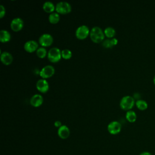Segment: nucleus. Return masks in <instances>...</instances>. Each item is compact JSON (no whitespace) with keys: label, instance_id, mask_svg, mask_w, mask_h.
<instances>
[{"label":"nucleus","instance_id":"f257e3e1","mask_svg":"<svg viewBox=\"0 0 155 155\" xmlns=\"http://www.w3.org/2000/svg\"><path fill=\"white\" fill-rule=\"evenodd\" d=\"M90 36L91 39L94 42L97 43L101 42L104 39L105 34L100 27L96 26L93 27L90 30Z\"/></svg>","mask_w":155,"mask_h":155},{"label":"nucleus","instance_id":"f03ea898","mask_svg":"<svg viewBox=\"0 0 155 155\" xmlns=\"http://www.w3.org/2000/svg\"><path fill=\"white\" fill-rule=\"evenodd\" d=\"M134 105V99L131 96H125L120 101V107L125 110H130Z\"/></svg>","mask_w":155,"mask_h":155},{"label":"nucleus","instance_id":"7ed1b4c3","mask_svg":"<svg viewBox=\"0 0 155 155\" xmlns=\"http://www.w3.org/2000/svg\"><path fill=\"white\" fill-rule=\"evenodd\" d=\"M47 57L50 61L52 62H56L59 61L62 57L61 51L57 47L51 48L47 53Z\"/></svg>","mask_w":155,"mask_h":155},{"label":"nucleus","instance_id":"20e7f679","mask_svg":"<svg viewBox=\"0 0 155 155\" xmlns=\"http://www.w3.org/2000/svg\"><path fill=\"white\" fill-rule=\"evenodd\" d=\"M55 9L58 13L67 14L70 12L71 7L70 4L66 1H60L56 4Z\"/></svg>","mask_w":155,"mask_h":155},{"label":"nucleus","instance_id":"39448f33","mask_svg":"<svg viewBox=\"0 0 155 155\" xmlns=\"http://www.w3.org/2000/svg\"><path fill=\"white\" fill-rule=\"evenodd\" d=\"M90 30L88 27L85 25H82L77 28L75 31L76 36L80 39H84L87 37L90 34Z\"/></svg>","mask_w":155,"mask_h":155},{"label":"nucleus","instance_id":"423d86ee","mask_svg":"<svg viewBox=\"0 0 155 155\" xmlns=\"http://www.w3.org/2000/svg\"><path fill=\"white\" fill-rule=\"evenodd\" d=\"M122 128V126L120 122L118 121H112L110 122L107 126V130L108 132L111 134H118Z\"/></svg>","mask_w":155,"mask_h":155},{"label":"nucleus","instance_id":"0eeeda50","mask_svg":"<svg viewBox=\"0 0 155 155\" xmlns=\"http://www.w3.org/2000/svg\"><path fill=\"white\" fill-rule=\"evenodd\" d=\"M53 41V38L50 34L44 33L39 38V43L43 47L50 45Z\"/></svg>","mask_w":155,"mask_h":155},{"label":"nucleus","instance_id":"6e6552de","mask_svg":"<svg viewBox=\"0 0 155 155\" xmlns=\"http://www.w3.org/2000/svg\"><path fill=\"white\" fill-rule=\"evenodd\" d=\"M54 73V68L51 65H47L44 66L39 72L40 76L43 79L51 77Z\"/></svg>","mask_w":155,"mask_h":155},{"label":"nucleus","instance_id":"1a4fd4ad","mask_svg":"<svg viewBox=\"0 0 155 155\" xmlns=\"http://www.w3.org/2000/svg\"><path fill=\"white\" fill-rule=\"evenodd\" d=\"M24 25V22L20 18H15L13 19L10 23V27L14 31H19L22 29Z\"/></svg>","mask_w":155,"mask_h":155},{"label":"nucleus","instance_id":"9d476101","mask_svg":"<svg viewBox=\"0 0 155 155\" xmlns=\"http://www.w3.org/2000/svg\"><path fill=\"white\" fill-rule=\"evenodd\" d=\"M70 133L69 128L65 125H62L58 130V134L59 137L62 139L68 138L70 135Z\"/></svg>","mask_w":155,"mask_h":155},{"label":"nucleus","instance_id":"9b49d317","mask_svg":"<svg viewBox=\"0 0 155 155\" xmlns=\"http://www.w3.org/2000/svg\"><path fill=\"white\" fill-rule=\"evenodd\" d=\"M24 47L27 51L31 53L38 48V44L36 41L29 40L24 44Z\"/></svg>","mask_w":155,"mask_h":155},{"label":"nucleus","instance_id":"f8f14e48","mask_svg":"<svg viewBox=\"0 0 155 155\" xmlns=\"http://www.w3.org/2000/svg\"><path fill=\"white\" fill-rule=\"evenodd\" d=\"M36 88L39 91L45 93L48 90V84L45 79H40L36 82Z\"/></svg>","mask_w":155,"mask_h":155},{"label":"nucleus","instance_id":"ddd939ff","mask_svg":"<svg viewBox=\"0 0 155 155\" xmlns=\"http://www.w3.org/2000/svg\"><path fill=\"white\" fill-rule=\"evenodd\" d=\"M43 97L39 94H35L33 95L30 100L31 105L33 107H39L42 104Z\"/></svg>","mask_w":155,"mask_h":155},{"label":"nucleus","instance_id":"4468645a","mask_svg":"<svg viewBox=\"0 0 155 155\" xmlns=\"http://www.w3.org/2000/svg\"><path fill=\"white\" fill-rule=\"evenodd\" d=\"M1 61L5 65H9L13 61L12 55L7 51H4L1 53Z\"/></svg>","mask_w":155,"mask_h":155},{"label":"nucleus","instance_id":"2eb2a0df","mask_svg":"<svg viewBox=\"0 0 155 155\" xmlns=\"http://www.w3.org/2000/svg\"><path fill=\"white\" fill-rule=\"evenodd\" d=\"M11 36L8 31L6 30H1L0 31V41L2 42H5L10 39Z\"/></svg>","mask_w":155,"mask_h":155},{"label":"nucleus","instance_id":"dca6fc26","mask_svg":"<svg viewBox=\"0 0 155 155\" xmlns=\"http://www.w3.org/2000/svg\"><path fill=\"white\" fill-rule=\"evenodd\" d=\"M42 8L46 12H52L54 10L55 7L53 2L51 1H45L42 5Z\"/></svg>","mask_w":155,"mask_h":155},{"label":"nucleus","instance_id":"f3484780","mask_svg":"<svg viewBox=\"0 0 155 155\" xmlns=\"http://www.w3.org/2000/svg\"><path fill=\"white\" fill-rule=\"evenodd\" d=\"M125 116H126V119H127V120L130 122H135L136 120V118H137L136 113L133 110L127 111L126 113Z\"/></svg>","mask_w":155,"mask_h":155},{"label":"nucleus","instance_id":"a211bd4d","mask_svg":"<svg viewBox=\"0 0 155 155\" xmlns=\"http://www.w3.org/2000/svg\"><path fill=\"white\" fill-rule=\"evenodd\" d=\"M59 19H60L59 15L56 12H52L48 16V20L52 24L57 23L59 21Z\"/></svg>","mask_w":155,"mask_h":155},{"label":"nucleus","instance_id":"6ab92c4d","mask_svg":"<svg viewBox=\"0 0 155 155\" xmlns=\"http://www.w3.org/2000/svg\"><path fill=\"white\" fill-rule=\"evenodd\" d=\"M136 105L137 108H139L140 110H144L147 108L148 107V104L147 102L142 99H139L136 102Z\"/></svg>","mask_w":155,"mask_h":155},{"label":"nucleus","instance_id":"aec40b11","mask_svg":"<svg viewBox=\"0 0 155 155\" xmlns=\"http://www.w3.org/2000/svg\"><path fill=\"white\" fill-rule=\"evenodd\" d=\"M116 33V31L114 28L111 27H108L104 30V34L108 38H112L114 36Z\"/></svg>","mask_w":155,"mask_h":155},{"label":"nucleus","instance_id":"412c9836","mask_svg":"<svg viewBox=\"0 0 155 155\" xmlns=\"http://www.w3.org/2000/svg\"><path fill=\"white\" fill-rule=\"evenodd\" d=\"M61 56L64 59H68L71 57L72 53L69 49L65 48L61 51Z\"/></svg>","mask_w":155,"mask_h":155},{"label":"nucleus","instance_id":"4be33fe9","mask_svg":"<svg viewBox=\"0 0 155 155\" xmlns=\"http://www.w3.org/2000/svg\"><path fill=\"white\" fill-rule=\"evenodd\" d=\"M47 53V50H46V49L44 47H39L36 50V54H37L38 56L41 58H44L46 56Z\"/></svg>","mask_w":155,"mask_h":155},{"label":"nucleus","instance_id":"5701e85b","mask_svg":"<svg viewBox=\"0 0 155 155\" xmlns=\"http://www.w3.org/2000/svg\"><path fill=\"white\" fill-rule=\"evenodd\" d=\"M102 45L105 48H111L113 45H114L113 41V39H105L102 42Z\"/></svg>","mask_w":155,"mask_h":155},{"label":"nucleus","instance_id":"b1692460","mask_svg":"<svg viewBox=\"0 0 155 155\" xmlns=\"http://www.w3.org/2000/svg\"><path fill=\"white\" fill-rule=\"evenodd\" d=\"M5 13V9L3 5H0V18H2Z\"/></svg>","mask_w":155,"mask_h":155},{"label":"nucleus","instance_id":"393cba45","mask_svg":"<svg viewBox=\"0 0 155 155\" xmlns=\"http://www.w3.org/2000/svg\"><path fill=\"white\" fill-rule=\"evenodd\" d=\"M54 126H55L56 127H58V128H59L62 125V123H61V122L60 120H56V121L54 122Z\"/></svg>","mask_w":155,"mask_h":155},{"label":"nucleus","instance_id":"a878e982","mask_svg":"<svg viewBox=\"0 0 155 155\" xmlns=\"http://www.w3.org/2000/svg\"><path fill=\"white\" fill-rule=\"evenodd\" d=\"M139 155H152V154L149 151H143L140 153Z\"/></svg>","mask_w":155,"mask_h":155},{"label":"nucleus","instance_id":"bb28decb","mask_svg":"<svg viewBox=\"0 0 155 155\" xmlns=\"http://www.w3.org/2000/svg\"><path fill=\"white\" fill-rule=\"evenodd\" d=\"M153 82H154V85H155V75H154V78H153Z\"/></svg>","mask_w":155,"mask_h":155}]
</instances>
